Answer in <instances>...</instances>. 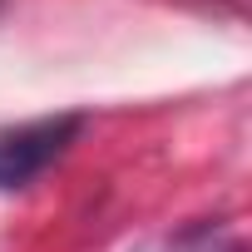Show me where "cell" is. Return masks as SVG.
Masks as SVG:
<instances>
[{
	"label": "cell",
	"mask_w": 252,
	"mask_h": 252,
	"mask_svg": "<svg viewBox=\"0 0 252 252\" xmlns=\"http://www.w3.org/2000/svg\"><path fill=\"white\" fill-rule=\"evenodd\" d=\"M84 134V114H45L30 124H0V193L35 183L45 168H55L74 139Z\"/></svg>",
	"instance_id": "cell-1"
},
{
	"label": "cell",
	"mask_w": 252,
	"mask_h": 252,
	"mask_svg": "<svg viewBox=\"0 0 252 252\" xmlns=\"http://www.w3.org/2000/svg\"><path fill=\"white\" fill-rule=\"evenodd\" d=\"M134 252H247V242L227 227V222H188L178 232H163V237H149L144 247Z\"/></svg>",
	"instance_id": "cell-2"
}]
</instances>
